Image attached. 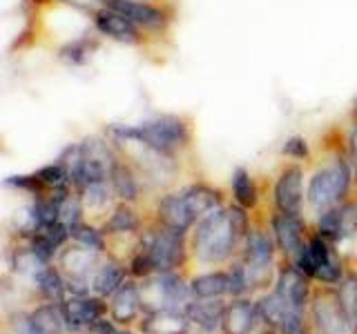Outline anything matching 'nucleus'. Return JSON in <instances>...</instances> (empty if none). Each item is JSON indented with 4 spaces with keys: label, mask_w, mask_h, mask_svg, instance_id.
<instances>
[{
    "label": "nucleus",
    "mask_w": 357,
    "mask_h": 334,
    "mask_svg": "<svg viewBox=\"0 0 357 334\" xmlns=\"http://www.w3.org/2000/svg\"><path fill=\"white\" fill-rule=\"evenodd\" d=\"M78 194H81V198H83L85 209L100 212V209H105L109 205V196L114 192H112L109 183H96V185H89V187L81 189Z\"/></svg>",
    "instance_id": "obj_31"
},
{
    "label": "nucleus",
    "mask_w": 357,
    "mask_h": 334,
    "mask_svg": "<svg viewBox=\"0 0 357 334\" xmlns=\"http://www.w3.org/2000/svg\"><path fill=\"white\" fill-rule=\"evenodd\" d=\"M109 185H112V192L114 196H119L121 200H126V203H132V200H137L139 194H141V181H139V174L132 170L130 165L126 163H116L114 172L109 176Z\"/></svg>",
    "instance_id": "obj_26"
},
{
    "label": "nucleus",
    "mask_w": 357,
    "mask_h": 334,
    "mask_svg": "<svg viewBox=\"0 0 357 334\" xmlns=\"http://www.w3.org/2000/svg\"><path fill=\"white\" fill-rule=\"evenodd\" d=\"M304 170L299 165H286L279 172L275 189H273V200L277 212H286V214H301L304 207Z\"/></svg>",
    "instance_id": "obj_9"
},
{
    "label": "nucleus",
    "mask_w": 357,
    "mask_h": 334,
    "mask_svg": "<svg viewBox=\"0 0 357 334\" xmlns=\"http://www.w3.org/2000/svg\"><path fill=\"white\" fill-rule=\"evenodd\" d=\"M261 326V315L257 308V301L241 296L232 299L226 305L221 321V334H255V330Z\"/></svg>",
    "instance_id": "obj_13"
},
{
    "label": "nucleus",
    "mask_w": 357,
    "mask_h": 334,
    "mask_svg": "<svg viewBox=\"0 0 357 334\" xmlns=\"http://www.w3.org/2000/svg\"><path fill=\"white\" fill-rule=\"evenodd\" d=\"M103 5L123 14L139 29L159 31L167 25L165 11L152 3H145V0H103Z\"/></svg>",
    "instance_id": "obj_14"
},
{
    "label": "nucleus",
    "mask_w": 357,
    "mask_h": 334,
    "mask_svg": "<svg viewBox=\"0 0 357 334\" xmlns=\"http://www.w3.org/2000/svg\"><path fill=\"white\" fill-rule=\"evenodd\" d=\"M109 134L119 143H137L159 156H170L185 150L192 141L190 122L174 114H161L139 122V125H112Z\"/></svg>",
    "instance_id": "obj_2"
},
{
    "label": "nucleus",
    "mask_w": 357,
    "mask_h": 334,
    "mask_svg": "<svg viewBox=\"0 0 357 334\" xmlns=\"http://www.w3.org/2000/svg\"><path fill=\"white\" fill-rule=\"evenodd\" d=\"M92 56V45L87 40H72L61 49V58L70 65H83Z\"/></svg>",
    "instance_id": "obj_32"
},
{
    "label": "nucleus",
    "mask_w": 357,
    "mask_h": 334,
    "mask_svg": "<svg viewBox=\"0 0 357 334\" xmlns=\"http://www.w3.org/2000/svg\"><path fill=\"white\" fill-rule=\"evenodd\" d=\"M89 334H134V332L128 326H119V323L112 317H105L103 321L96 323Z\"/></svg>",
    "instance_id": "obj_35"
},
{
    "label": "nucleus",
    "mask_w": 357,
    "mask_h": 334,
    "mask_svg": "<svg viewBox=\"0 0 357 334\" xmlns=\"http://www.w3.org/2000/svg\"><path fill=\"white\" fill-rule=\"evenodd\" d=\"M33 287L43 301H50V303H63L67 299V278L61 272L59 265L47 263V265H40L36 274L31 276Z\"/></svg>",
    "instance_id": "obj_18"
},
{
    "label": "nucleus",
    "mask_w": 357,
    "mask_h": 334,
    "mask_svg": "<svg viewBox=\"0 0 357 334\" xmlns=\"http://www.w3.org/2000/svg\"><path fill=\"white\" fill-rule=\"evenodd\" d=\"M128 265L119 259H103L92 278V294L100 299H109L116 289L128 281Z\"/></svg>",
    "instance_id": "obj_20"
},
{
    "label": "nucleus",
    "mask_w": 357,
    "mask_h": 334,
    "mask_svg": "<svg viewBox=\"0 0 357 334\" xmlns=\"http://www.w3.org/2000/svg\"><path fill=\"white\" fill-rule=\"evenodd\" d=\"M257 308H259V315H261V323L266 328H271L273 332H279L282 330L284 323L297 315V312H304V310H297L288 303V301L277 292L273 287L271 292L264 294L259 301H257Z\"/></svg>",
    "instance_id": "obj_21"
},
{
    "label": "nucleus",
    "mask_w": 357,
    "mask_h": 334,
    "mask_svg": "<svg viewBox=\"0 0 357 334\" xmlns=\"http://www.w3.org/2000/svg\"><path fill=\"white\" fill-rule=\"evenodd\" d=\"M105 237H123V234H137L141 230V218L137 212L132 209L130 203L121 200V203L112 209L109 218H105L103 228Z\"/></svg>",
    "instance_id": "obj_24"
},
{
    "label": "nucleus",
    "mask_w": 357,
    "mask_h": 334,
    "mask_svg": "<svg viewBox=\"0 0 357 334\" xmlns=\"http://www.w3.org/2000/svg\"><path fill=\"white\" fill-rule=\"evenodd\" d=\"M353 172L357 176V132H355V136H353Z\"/></svg>",
    "instance_id": "obj_37"
},
{
    "label": "nucleus",
    "mask_w": 357,
    "mask_h": 334,
    "mask_svg": "<svg viewBox=\"0 0 357 334\" xmlns=\"http://www.w3.org/2000/svg\"><path fill=\"white\" fill-rule=\"evenodd\" d=\"M273 287H275L277 292L282 294L293 308L308 312L310 299H312L310 278H308L306 274H301L293 263H286L284 267H279Z\"/></svg>",
    "instance_id": "obj_11"
},
{
    "label": "nucleus",
    "mask_w": 357,
    "mask_h": 334,
    "mask_svg": "<svg viewBox=\"0 0 357 334\" xmlns=\"http://www.w3.org/2000/svg\"><path fill=\"white\" fill-rule=\"evenodd\" d=\"M92 20H94L96 31L112 40L123 42V45H139L141 42V29L123 14H119V11L109 9L105 5L100 7L96 14H92Z\"/></svg>",
    "instance_id": "obj_15"
},
{
    "label": "nucleus",
    "mask_w": 357,
    "mask_h": 334,
    "mask_svg": "<svg viewBox=\"0 0 357 334\" xmlns=\"http://www.w3.org/2000/svg\"><path fill=\"white\" fill-rule=\"evenodd\" d=\"M61 305L67 323V332L74 334H83V332L89 334L98 321L109 317L105 299H100L96 294H67V299Z\"/></svg>",
    "instance_id": "obj_7"
},
{
    "label": "nucleus",
    "mask_w": 357,
    "mask_h": 334,
    "mask_svg": "<svg viewBox=\"0 0 357 334\" xmlns=\"http://www.w3.org/2000/svg\"><path fill=\"white\" fill-rule=\"evenodd\" d=\"M195 299H223L228 296V270H210L190 278Z\"/></svg>",
    "instance_id": "obj_23"
},
{
    "label": "nucleus",
    "mask_w": 357,
    "mask_h": 334,
    "mask_svg": "<svg viewBox=\"0 0 357 334\" xmlns=\"http://www.w3.org/2000/svg\"><path fill=\"white\" fill-rule=\"evenodd\" d=\"M317 234L324 239H328L331 243H340L342 241V212H340V205L317 214Z\"/></svg>",
    "instance_id": "obj_29"
},
{
    "label": "nucleus",
    "mask_w": 357,
    "mask_h": 334,
    "mask_svg": "<svg viewBox=\"0 0 357 334\" xmlns=\"http://www.w3.org/2000/svg\"><path fill=\"white\" fill-rule=\"evenodd\" d=\"M137 248L148 256L154 274L159 272H178L188 261V245L185 234L163 228L156 223V228L141 232V241Z\"/></svg>",
    "instance_id": "obj_4"
},
{
    "label": "nucleus",
    "mask_w": 357,
    "mask_h": 334,
    "mask_svg": "<svg viewBox=\"0 0 357 334\" xmlns=\"http://www.w3.org/2000/svg\"><path fill=\"white\" fill-rule=\"evenodd\" d=\"M279 334H315L312 332V326H310V319H308V312H297V315L290 317Z\"/></svg>",
    "instance_id": "obj_33"
},
{
    "label": "nucleus",
    "mask_w": 357,
    "mask_h": 334,
    "mask_svg": "<svg viewBox=\"0 0 357 334\" xmlns=\"http://www.w3.org/2000/svg\"><path fill=\"white\" fill-rule=\"evenodd\" d=\"M226 305L221 299H195L192 303L188 305L185 315L192 321V326L197 330H206V332H221V321H223V312Z\"/></svg>",
    "instance_id": "obj_19"
},
{
    "label": "nucleus",
    "mask_w": 357,
    "mask_h": 334,
    "mask_svg": "<svg viewBox=\"0 0 357 334\" xmlns=\"http://www.w3.org/2000/svg\"><path fill=\"white\" fill-rule=\"evenodd\" d=\"M353 167L346 159H333L331 163L321 165L319 170L310 176L306 189V203L308 207L321 214V212L342 205L353 185Z\"/></svg>",
    "instance_id": "obj_3"
},
{
    "label": "nucleus",
    "mask_w": 357,
    "mask_h": 334,
    "mask_svg": "<svg viewBox=\"0 0 357 334\" xmlns=\"http://www.w3.org/2000/svg\"><path fill=\"white\" fill-rule=\"evenodd\" d=\"M282 152L288 156V159H293V161H304L308 159V143L304 136H293V138H288L284 145H282Z\"/></svg>",
    "instance_id": "obj_34"
},
{
    "label": "nucleus",
    "mask_w": 357,
    "mask_h": 334,
    "mask_svg": "<svg viewBox=\"0 0 357 334\" xmlns=\"http://www.w3.org/2000/svg\"><path fill=\"white\" fill-rule=\"evenodd\" d=\"M271 232H273V239L277 243L279 252L290 261L304 250L306 241L310 239L306 237V221L301 218V214H286V212L273 214Z\"/></svg>",
    "instance_id": "obj_8"
},
{
    "label": "nucleus",
    "mask_w": 357,
    "mask_h": 334,
    "mask_svg": "<svg viewBox=\"0 0 357 334\" xmlns=\"http://www.w3.org/2000/svg\"><path fill=\"white\" fill-rule=\"evenodd\" d=\"M355 332H357V323H355Z\"/></svg>",
    "instance_id": "obj_39"
},
{
    "label": "nucleus",
    "mask_w": 357,
    "mask_h": 334,
    "mask_svg": "<svg viewBox=\"0 0 357 334\" xmlns=\"http://www.w3.org/2000/svg\"><path fill=\"white\" fill-rule=\"evenodd\" d=\"M63 5H70L78 11H85V14H96V11L103 7V0H59Z\"/></svg>",
    "instance_id": "obj_36"
},
{
    "label": "nucleus",
    "mask_w": 357,
    "mask_h": 334,
    "mask_svg": "<svg viewBox=\"0 0 357 334\" xmlns=\"http://www.w3.org/2000/svg\"><path fill=\"white\" fill-rule=\"evenodd\" d=\"M72 241L78 245H85V248L94 250V252H100V254H105V250H107L105 232L94 228V225H89V223H83V225H78L72 232Z\"/></svg>",
    "instance_id": "obj_28"
},
{
    "label": "nucleus",
    "mask_w": 357,
    "mask_h": 334,
    "mask_svg": "<svg viewBox=\"0 0 357 334\" xmlns=\"http://www.w3.org/2000/svg\"><path fill=\"white\" fill-rule=\"evenodd\" d=\"M143 334H192V321L178 310H148L141 319Z\"/></svg>",
    "instance_id": "obj_16"
},
{
    "label": "nucleus",
    "mask_w": 357,
    "mask_h": 334,
    "mask_svg": "<svg viewBox=\"0 0 357 334\" xmlns=\"http://www.w3.org/2000/svg\"><path fill=\"white\" fill-rule=\"evenodd\" d=\"M333 289H335V296H337L342 308L346 310V315L353 319V323H357V272L346 270L342 281Z\"/></svg>",
    "instance_id": "obj_27"
},
{
    "label": "nucleus",
    "mask_w": 357,
    "mask_h": 334,
    "mask_svg": "<svg viewBox=\"0 0 357 334\" xmlns=\"http://www.w3.org/2000/svg\"><path fill=\"white\" fill-rule=\"evenodd\" d=\"M250 292H252L250 278H248V270H245L243 261L232 263L228 267V296L241 299V296H248Z\"/></svg>",
    "instance_id": "obj_30"
},
{
    "label": "nucleus",
    "mask_w": 357,
    "mask_h": 334,
    "mask_svg": "<svg viewBox=\"0 0 357 334\" xmlns=\"http://www.w3.org/2000/svg\"><path fill=\"white\" fill-rule=\"evenodd\" d=\"M197 334H221V332H206V330H199Z\"/></svg>",
    "instance_id": "obj_38"
},
{
    "label": "nucleus",
    "mask_w": 357,
    "mask_h": 334,
    "mask_svg": "<svg viewBox=\"0 0 357 334\" xmlns=\"http://www.w3.org/2000/svg\"><path fill=\"white\" fill-rule=\"evenodd\" d=\"M248 209L241 205H221L197 221L190 234V254L206 267H215L232 259L250 232Z\"/></svg>",
    "instance_id": "obj_1"
},
{
    "label": "nucleus",
    "mask_w": 357,
    "mask_h": 334,
    "mask_svg": "<svg viewBox=\"0 0 357 334\" xmlns=\"http://www.w3.org/2000/svg\"><path fill=\"white\" fill-rule=\"evenodd\" d=\"M273 334H279V332H273Z\"/></svg>",
    "instance_id": "obj_41"
},
{
    "label": "nucleus",
    "mask_w": 357,
    "mask_h": 334,
    "mask_svg": "<svg viewBox=\"0 0 357 334\" xmlns=\"http://www.w3.org/2000/svg\"><path fill=\"white\" fill-rule=\"evenodd\" d=\"M308 319L315 334H357L353 319L335 296V289L324 285V289H315L308 305Z\"/></svg>",
    "instance_id": "obj_6"
},
{
    "label": "nucleus",
    "mask_w": 357,
    "mask_h": 334,
    "mask_svg": "<svg viewBox=\"0 0 357 334\" xmlns=\"http://www.w3.org/2000/svg\"><path fill=\"white\" fill-rule=\"evenodd\" d=\"M333 254H335L333 243L328 239L319 237V234H312V237L306 241L304 250H301L290 263H293L301 274H306L310 281H315L317 272L331 261Z\"/></svg>",
    "instance_id": "obj_17"
},
{
    "label": "nucleus",
    "mask_w": 357,
    "mask_h": 334,
    "mask_svg": "<svg viewBox=\"0 0 357 334\" xmlns=\"http://www.w3.org/2000/svg\"><path fill=\"white\" fill-rule=\"evenodd\" d=\"M27 315H29L31 326L36 328L38 334H67V323H65L61 303L43 301L40 305L31 308Z\"/></svg>",
    "instance_id": "obj_22"
},
{
    "label": "nucleus",
    "mask_w": 357,
    "mask_h": 334,
    "mask_svg": "<svg viewBox=\"0 0 357 334\" xmlns=\"http://www.w3.org/2000/svg\"><path fill=\"white\" fill-rule=\"evenodd\" d=\"M67 334H74V332H67Z\"/></svg>",
    "instance_id": "obj_40"
},
{
    "label": "nucleus",
    "mask_w": 357,
    "mask_h": 334,
    "mask_svg": "<svg viewBox=\"0 0 357 334\" xmlns=\"http://www.w3.org/2000/svg\"><path fill=\"white\" fill-rule=\"evenodd\" d=\"M145 312L148 310H178L185 312L188 305L195 301L190 281L178 272H159L139 283Z\"/></svg>",
    "instance_id": "obj_5"
},
{
    "label": "nucleus",
    "mask_w": 357,
    "mask_h": 334,
    "mask_svg": "<svg viewBox=\"0 0 357 334\" xmlns=\"http://www.w3.org/2000/svg\"><path fill=\"white\" fill-rule=\"evenodd\" d=\"M230 189H232V200L237 205L245 209H255L259 203V189L252 174L245 170V167H237L230 176Z\"/></svg>",
    "instance_id": "obj_25"
},
{
    "label": "nucleus",
    "mask_w": 357,
    "mask_h": 334,
    "mask_svg": "<svg viewBox=\"0 0 357 334\" xmlns=\"http://www.w3.org/2000/svg\"><path fill=\"white\" fill-rule=\"evenodd\" d=\"M197 214L195 209L190 207L188 198L183 194V189H176V192L163 194L156 203V223L163 228H170L174 232L188 234L197 225Z\"/></svg>",
    "instance_id": "obj_10"
},
{
    "label": "nucleus",
    "mask_w": 357,
    "mask_h": 334,
    "mask_svg": "<svg viewBox=\"0 0 357 334\" xmlns=\"http://www.w3.org/2000/svg\"><path fill=\"white\" fill-rule=\"evenodd\" d=\"M109 317L114 319L119 326H130V323L139 321L141 315H145V303L139 283L128 281L123 283L114 294L107 299Z\"/></svg>",
    "instance_id": "obj_12"
}]
</instances>
